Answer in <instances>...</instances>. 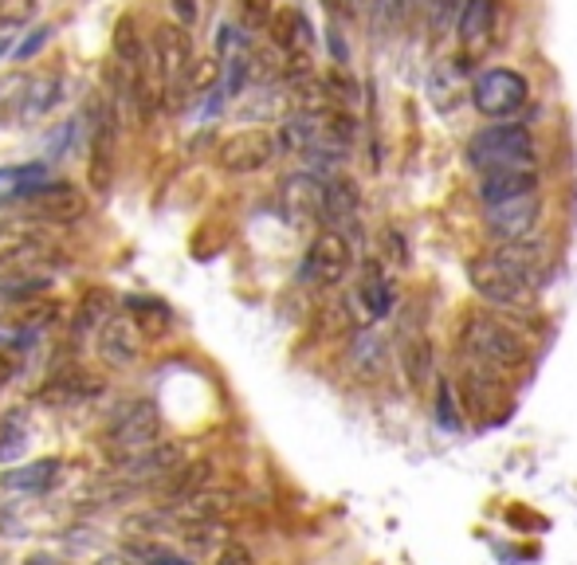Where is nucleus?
I'll return each mask as SVG.
<instances>
[{
    "instance_id": "obj_32",
    "label": "nucleus",
    "mask_w": 577,
    "mask_h": 565,
    "mask_svg": "<svg viewBox=\"0 0 577 565\" xmlns=\"http://www.w3.org/2000/svg\"><path fill=\"white\" fill-rule=\"evenodd\" d=\"M322 79H326V91H330V99H334L338 111H354V106L361 103V87H358V79L350 75L346 63H334Z\"/></svg>"
},
{
    "instance_id": "obj_15",
    "label": "nucleus",
    "mask_w": 577,
    "mask_h": 565,
    "mask_svg": "<svg viewBox=\"0 0 577 565\" xmlns=\"http://www.w3.org/2000/svg\"><path fill=\"white\" fill-rule=\"evenodd\" d=\"M495 24H499V0H467L460 21H456V36H460V52L484 55L495 40Z\"/></svg>"
},
{
    "instance_id": "obj_26",
    "label": "nucleus",
    "mask_w": 577,
    "mask_h": 565,
    "mask_svg": "<svg viewBox=\"0 0 577 565\" xmlns=\"http://www.w3.org/2000/svg\"><path fill=\"white\" fill-rule=\"evenodd\" d=\"M401 370H405V377H409L412 389H428V381L436 377V350H433V342L424 338V334H416V338L405 342Z\"/></svg>"
},
{
    "instance_id": "obj_16",
    "label": "nucleus",
    "mask_w": 577,
    "mask_h": 565,
    "mask_svg": "<svg viewBox=\"0 0 577 565\" xmlns=\"http://www.w3.org/2000/svg\"><path fill=\"white\" fill-rule=\"evenodd\" d=\"M142 346H145V330L138 326L134 314H114L103 326V334H99V354H103L106 365H118V370L138 361Z\"/></svg>"
},
{
    "instance_id": "obj_36",
    "label": "nucleus",
    "mask_w": 577,
    "mask_h": 565,
    "mask_svg": "<svg viewBox=\"0 0 577 565\" xmlns=\"http://www.w3.org/2000/svg\"><path fill=\"white\" fill-rule=\"evenodd\" d=\"M436 421H440V428H448V432L460 428V401H456V389L448 377L436 381Z\"/></svg>"
},
{
    "instance_id": "obj_41",
    "label": "nucleus",
    "mask_w": 577,
    "mask_h": 565,
    "mask_svg": "<svg viewBox=\"0 0 577 565\" xmlns=\"http://www.w3.org/2000/svg\"><path fill=\"white\" fill-rule=\"evenodd\" d=\"M217 75H220V60H213V55H208V60H193L185 82L193 87V91H208V87L217 82Z\"/></svg>"
},
{
    "instance_id": "obj_40",
    "label": "nucleus",
    "mask_w": 577,
    "mask_h": 565,
    "mask_svg": "<svg viewBox=\"0 0 577 565\" xmlns=\"http://www.w3.org/2000/svg\"><path fill=\"white\" fill-rule=\"evenodd\" d=\"M52 36H55L52 24H40V28H31V31H28V40H21V43H16V52H12V55H16V63L36 60V55L43 52V43L52 40Z\"/></svg>"
},
{
    "instance_id": "obj_35",
    "label": "nucleus",
    "mask_w": 577,
    "mask_h": 565,
    "mask_svg": "<svg viewBox=\"0 0 577 565\" xmlns=\"http://www.w3.org/2000/svg\"><path fill=\"white\" fill-rule=\"evenodd\" d=\"M208 484H213V463H193V467H185V475H177L174 484V503H185V499H193V495L208 491Z\"/></svg>"
},
{
    "instance_id": "obj_13",
    "label": "nucleus",
    "mask_w": 577,
    "mask_h": 565,
    "mask_svg": "<svg viewBox=\"0 0 577 565\" xmlns=\"http://www.w3.org/2000/svg\"><path fill=\"white\" fill-rule=\"evenodd\" d=\"M542 189V174L538 165H515V169H491V174H479V185L475 196L484 205H503V201H518V196H530Z\"/></svg>"
},
{
    "instance_id": "obj_42",
    "label": "nucleus",
    "mask_w": 577,
    "mask_h": 565,
    "mask_svg": "<svg viewBox=\"0 0 577 565\" xmlns=\"http://www.w3.org/2000/svg\"><path fill=\"white\" fill-rule=\"evenodd\" d=\"M217 565H256V557H252V550L244 542H225L217 554Z\"/></svg>"
},
{
    "instance_id": "obj_5",
    "label": "nucleus",
    "mask_w": 577,
    "mask_h": 565,
    "mask_svg": "<svg viewBox=\"0 0 577 565\" xmlns=\"http://www.w3.org/2000/svg\"><path fill=\"white\" fill-rule=\"evenodd\" d=\"M530 99V82L515 67H487L472 82V106L491 123H511Z\"/></svg>"
},
{
    "instance_id": "obj_46",
    "label": "nucleus",
    "mask_w": 577,
    "mask_h": 565,
    "mask_svg": "<svg viewBox=\"0 0 577 565\" xmlns=\"http://www.w3.org/2000/svg\"><path fill=\"white\" fill-rule=\"evenodd\" d=\"M28 565H55V562H48V557H31Z\"/></svg>"
},
{
    "instance_id": "obj_10",
    "label": "nucleus",
    "mask_w": 577,
    "mask_h": 565,
    "mask_svg": "<svg viewBox=\"0 0 577 565\" xmlns=\"http://www.w3.org/2000/svg\"><path fill=\"white\" fill-rule=\"evenodd\" d=\"M538 220H542V196L538 193L518 196V201H503V205H487V213H484V228L499 240V244L535 236Z\"/></svg>"
},
{
    "instance_id": "obj_33",
    "label": "nucleus",
    "mask_w": 577,
    "mask_h": 565,
    "mask_svg": "<svg viewBox=\"0 0 577 565\" xmlns=\"http://www.w3.org/2000/svg\"><path fill=\"white\" fill-rule=\"evenodd\" d=\"M416 12V0H373L370 21L377 31H401Z\"/></svg>"
},
{
    "instance_id": "obj_25",
    "label": "nucleus",
    "mask_w": 577,
    "mask_h": 565,
    "mask_svg": "<svg viewBox=\"0 0 577 565\" xmlns=\"http://www.w3.org/2000/svg\"><path fill=\"white\" fill-rule=\"evenodd\" d=\"M60 475V460H36L24 463V467H12V472L0 475V487L4 491H21V495H43L55 484Z\"/></svg>"
},
{
    "instance_id": "obj_1",
    "label": "nucleus",
    "mask_w": 577,
    "mask_h": 565,
    "mask_svg": "<svg viewBox=\"0 0 577 565\" xmlns=\"http://www.w3.org/2000/svg\"><path fill=\"white\" fill-rule=\"evenodd\" d=\"M460 350L472 365L484 370H523L530 361V346L511 322L495 319V314H467L460 322Z\"/></svg>"
},
{
    "instance_id": "obj_3",
    "label": "nucleus",
    "mask_w": 577,
    "mask_h": 565,
    "mask_svg": "<svg viewBox=\"0 0 577 565\" xmlns=\"http://www.w3.org/2000/svg\"><path fill=\"white\" fill-rule=\"evenodd\" d=\"M467 283H472V291L484 298V303H491V307H499V310H526L535 303V291H538L535 283L526 275H518L499 252L467 259Z\"/></svg>"
},
{
    "instance_id": "obj_21",
    "label": "nucleus",
    "mask_w": 577,
    "mask_h": 565,
    "mask_svg": "<svg viewBox=\"0 0 577 565\" xmlns=\"http://www.w3.org/2000/svg\"><path fill=\"white\" fill-rule=\"evenodd\" d=\"M358 303H361V319L366 322L385 319V314L393 310V283H389V275H385V268L377 264V259H370L366 271H361Z\"/></svg>"
},
{
    "instance_id": "obj_38",
    "label": "nucleus",
    "mask_w": 577,
    "mask_h": 565,
    "mask_svg": "<svg viewBox=\"0 0 577 565\" xmlns=\"http://www.w3.org/2000/svg\"><path fill=\"white\" fill-rule=\"evenodd\" d=\"M271 16H275L271 0H240V21H244V28H252V31L268 28Z\"/></svg>"
},
{
    "instance_id": "obj_44",
    "label": "nucleus",
    "mask_w": 577,
    "mask_h": 565,
    "mask_svg": "<svg viewBox=\"0 0 577 565\" xmlns=\"http://www.w3.org/2000/svg\"><path fill=\"white\" fill-rule=\"evenodd\" d=\"M330 52H334V63H346V43H342L338 28H330Z\"/></svg>"
},
{
    "instance_id": "obj_43",
    "label": "nucleus",
    "mask_w": 577,
    "mask_h": 565,
    "mask_svg": "<svg viewBox=\"0 0 577 565\" xmlns=\"http://www.w3.org/2000/svg\"><path fill=\"white\" fill-rule=\"evenodd\" d=\"M169 4H174L177 21L185 24V28H193L196 24V0H169Z\"/></svg>"
},
{
    "instance_id": "obj_20",
    "label": "nucleus",
    "mask_w": 577,
    "mask_h": 565,
    "mask_svg": "<svg viewBox=\"0 0 577 565\" xmlns=\"http://www.w3.org/2000/svg\"><path fill=\"white\" fill-rule=\"evenodd\" d=\"M495 252H499V256H503L518 275H526L535 287H542V279H547V271H550V252H547L542 240H535V236L507 240V244H499Z\"/></svg>"
},
{
    "instance_id": "obj_29",
    "label": "nucleus",
    "mask_w": 577,
    "mask_h": 565,
    "mask_svg": "<svg viewBox=\"0 0 577 565\" xmlns=\"http://www.w3.org/2000/svg\"><path fill=\"white\" fill-rule=\"evenodd\" d=\"M114 295L106 287H91L87 295L79 298V310H75V326L79 330H99L114 319Z\"/></svg>"
},
{
    "instance_id": "obj_24",
    "label": "nucleus",
    "mask_w": 577,
    "mask_h": 565,
    "mask_svg": "<svg viewBox=\"0 0 577 565\" xmlns=\"http://www.w3.org/2000/svg\"><path fill=\"white\" fill-rule=\"evenodd\" d=\"M389 365V346H385L382 334H373V330H361L358 338L350 346V370L358 373L361 381H377Z\"/></svg>"
},
{
    "instance_id": "obj_22",
    "label": "nucleus",
    "mask_w": 577,
    "mask_h": 565,
    "mask_svg": "<svg viewBox=\"0 0 577 565\" xmlns=\"http://www.w3.org/2000/svg\"><path fill=\"white\" fill-rule=\"evenodd\" d=\"M271 43H275L279 52L287 55H307L310 43H315V31H310V21L303 16L299 9H279L271 16Z\"/></svg>"
},
{
    "instance_id": "obj_9",
    "label": "nucleus",
    "mask_w": 577,
    "mask_h": 565,
    "mask_svg": "<svg viewBox=\"0 0 577 565\" xmlns=\"http://www.w3.org/2000/svg\"><path fill=\"white\" fill-rule=\"evenodd\" d=\"M279 154V138L271 130H240V134L225 138L217 150V165L225 174H259V169H268Z\"/></svg>"
},
{
    "instance_id": "obj_12",
    "label": "nucleus",
    "mask_w": 577,
    "mask_h": 565,
    "mask_svg": "<svg viewBox=\"0 0 577 565\" xmlns=\"http://www.w3.org/2000/svg\"><path fill=\"white\" fill-rule=\"evenodd\" d=\"M24 205L43 224H75L87 213V196H82V189L67 185V181H48V185L24 196Z\"/></svg>"
},
{
    "instance_id": "obj_8",
    "label": "nucleus",
    "mask_w": 577,
    "mask_h": 565,
    "mask_svg": "<svg viewBox=\"0 0 577 565\" xmlns=\"http://www.w3.org/2000/svg\"><path fill=\"white\" fill-rule=\"evenodd\" d=\"M118 174V118L111 106H94L91 145H87V185L103 196Z\"/></svg>"
},
{
    "instance_id": "obj_34",
    "label": "nucleus",
    "mask_w": 577,
    "mask_h": 565,
    "mask_svg": "<svg viewBox=\"0 0 577 565\" xmlns=\"http://www.w3.org/2000/svg\"><path fill=\"white\" fill-rule=\"evenodd\" d=\"M126 554L134 557V562H142V565H193V557H185V554H177L174 545H165V542H130L126 545Z\"/></svg>"
},
{
    "instance_id": "obj_7",
    "label": "nucleus",
    "mask_w": 577,
    "mask_h": 565,
    "mask_svg": "<svg viewBox=\"0 0 577 565\" xmlns=\"http://www.w3.org/2000/svg\"><path fill=\"white\" fill-rule=\"evenodd\" d=\"M354 252L350 240L342 228H322L319 236L310 240L307 256H303V279L310 287H338L342 279L350 275Z\"/></svg>"
},
{
    "instance_id": "obj_45",
    "label": "nucleus",
    "mask_w": 577,
    "mask_h": 565,
    "mask_svg": "<svg viewBox=\"0 0 577 565\" xmlns=\"http://www.w3.org/2000/svg\"><path fill=\"white\" fill-rule=\"evenodd\" d=\"M9 373H12V365L4 358H0V385H4V381H9Z\"/></svg>"
},
{
    "instance_id": "obj_11",
    "label": "nucleus",
    "mask_w": 577,
    "mask_h": 565,
    "mask_svg": "<svg viewBox=\"0 0 577 565\" xmlns=\"http://www.w3.org/2000/svg\"><path fill=\"white\" fill-rule=\"evenodd\" d=\"M157 405L154 401H138V405H126L111 424V448L114 455H130V452H142L150 444H157Z\"/></svg>"
},
{
    "instance_id": "obj_37",
    "label": "nucleus",
    "mask_w": 577,
    "mask_h": 565,
    "mask_svg": "<svg viewBox=\"0 0 577 565\" xmlns=\"http://www.w3.org/2000/svg\"><path fill=\"white\" fill-rule=\"evenodd\" d=\"M24 444H28V432H24L21 416H9V421L0 424V463L16 460L24 452Z\"/></svg>"
},
{
    "instance_id": "obj_14",
    "label": "nucleus",
    "mask_w": 577,
    "mask_h": 565,
    "mask_svg": "<svg viewBox=\"0 0 577 565\" xmlns=\"http://www.w3.org/2000/svg\"><path fill=\"white\" fill-rule=\"evenodd\" d=\"M279 213L287 224H310L322 216V181L315 174H291L279 185Z\"/></svg>"
},
{
    "instance_id": "obj_4",
    "label": "nucleus",
    "mask_w": 577,
    "mask_h": 565,
    "mask_svg": "<svg viewBox=\"0 0 577 565\" xmlns=\"http://www.w3.org/2000/svg\"><path fill=\"white\" fill-rule=\"evenodd\" d=\"M52 256H55V244L43 228L24 224V220L0 224V283L43 275V268L52 264Z\"/></svg>"
},
{
    "instance_id": "obj_23",
    "label": "nucleus",
    "mask_w": 577,
    "mask_h": 565,
    "mask_svg": "<svg viewBox=\"0 0 577 565\" xmlns=\"http://www.w3.org/2000/svg\"><path fill=\"white\" fill-rule=\"evenodd\" d=\"M279 150L291 157H310L315 145L322 142V118H310V114L291 111L283 123H279Z\"/></svg>"
},
{
    "instance_id": "obj_18",
    "label": "nucleus",
    "mask_w": 577,
    "mask_h": 565,
    "mask_svg": "<svg viewBox=\"0 0 577 565\" xmlns=\"http://www.w3.org/2000/svg\"><path fill=\"white\" fill-rule=\"evenodd\" d=\"M361 208V189L354 177H326L322 181V216H319V224L322 228H346L358 216Z\"/></svg>"
},
{
    "instance_id": "obj_31",
    "label": "nucleus",
    "mask_w": 577,
    "mask_h": 565,
    "mask_svg": "<svg viewBox=\"0 0 577 565\" xmlns=\"http://www.w3.org/2000/svg\"><path fill=\"white\" fill-rule=\"evenodd\" d=\"M60 99V75L55 72H43V75H31L28 79V106H24V118H40L48 114Z\"/></svg>"
},
{
    "instance_id": "obj_30",
    "label": "nucleus",
    "mask_w": 577,
    "mask_h": 565,
    "mask_svg": "<svg viewBox=\"0 0 577 565\" xmlns=\"http://www.w3.org/2000/svg\"><path fill=\"white\" fill-rule=\"evenodd\" d=\"M114 55L123 63L126 72H138L145 60V43H142V31H138L134 16H123V21L114 24Z\"/></svg>"
},
{
    "instance_id": "obj_27",
    "label": "nucleus",
    "mask_w": 577,
    "mask_h": 565,
    "mask_svg": "<svg viewBox=\"0 0 577 565\" xmlns=\"http://www.w3.org/2000/svg\"><path fill=\"white\" fill-rule=\"evenodd\" d=\"M103 393V381L91 377V373H63V377L48 381V389L40 393L48 405H75L82 397H99Z\"/></svg>"
},
{
    "instance_id": "obj_17",
    "label": "nucleus",
    "mask_w": 577,
    "mask_h": 565,
    "mask_svg": "<svg viewBox=\"0 0 577 565\" xmlns=\"http://www.w3.org/2000/svg\"><path fill=\"white\" fill-rule=\"evenodd\" d=\"M114 467L118 475L126 479H157V475H169L181 467V448L169 440H157L142 452H130V455H114Z\"/></svg>"
},
{
    "instance_id": "obj_6",
    "label": "nucleus",
    "mask_w": 577,
    "mask_h": 565,
    "mask_svg": "<svg viewBox=\"0 0 577 565\" xmlns=\"http://www.w3.org/2000/svg\"><path fill=\"white\" fill-rule=\"evenodd\" d=\"M154 60H157V72H162L165 79V106L169 111H177V94L189 87V67H193V40H189L185 24H162V28L154 31Z\"/></svg>"
},
{
    "instance_id": "obj_39",
    "label": "nucleus",
    "mask_w": 577,
    "mask_h": 565,
    "mask_svg": "<svg viewBox=\"0 0 577 565\" xmlns=\"http://www.w3.org/2000/svg\"><path fill=\"white\" fill-rule=\"evenodd\" d=\"M36 16V0H0V24L4 28H24Z\"/></svg>"
},
{
    "instance_id": "obj_28",
    "label": "nucleus",
    "mask_w": 577,
    "mask_h": 565,
    "mask_svg": "<svg viewBox=\"0 0 577 565\" xmlns=\"http://www.w3.org/2000/svg\"><path fill=\"white\" fill-rule=\"evenodd\" d=\"M28 79L24 72H4L0 75V126H12L24 118L28 106Z\"/></svg>"
},
{
    "instance_id": "obj_2",
    "label": "nucleus",
    "mask_w": 577,
    "mask_h": 565,
    "mask_svg": "<svg viewBox=\"0 0 577 565\" xmlns=\"http://www.w3.org/2000/svg\"><path fill=\"white\" fill-rule=\"evenodd\" d=\"M535 154H538L535 134L523 123H495L467 138V165H472L475 174L535 165Z\"/></svg>"
},
{
    "instance_id": "obj_19",
    "label": "nucleus",
    "mask_w": 577,
    "mask_h": 565,
    "mask_svg": "<svg viewBox=\"0 0 577 565\" xmlns=\"http://www.w3.org/2000/svg\"><path fill=\"white\" fill-rule=\"evenodd\" d=\"M424 91H428V103L436 106L440 114H452L460 106L464 94H472L464 87V63L460 60H436L433 72H428V82H424Z\"/></svg>"
}]
</instances>
